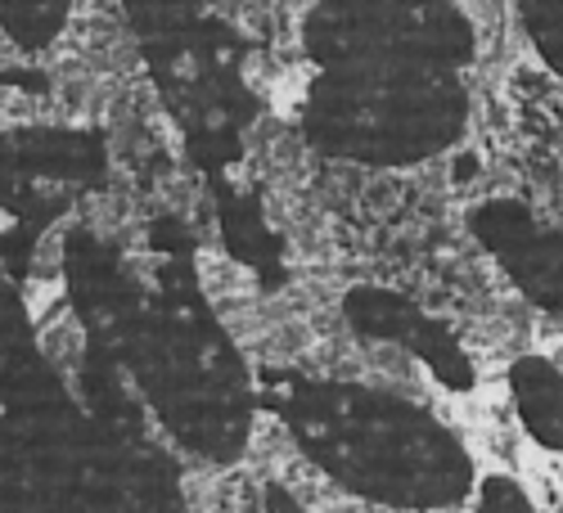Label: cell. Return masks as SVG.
Instances as JSON below:
<instances>
[{"instance_id": "obj_1", "label": "cell", "mask_w": 563, "mask_h": 513, "mask_svg": "<svg viewBox=\"0 0 563 513\" xmlns=\"http://www.w3.org/2000/svg\"><path fill=\"white\" fill-rule=\"evenodd\" d=\"M474 235L541 311H563V230L505 199L474 212Z\"/></svg>"}, {"instance_id": "obj_2", "label": "cell", "mask_w": 563, "mask_h": 513, "mask_svg": "<svg viewBox=\"0 0 563 513\" xmlns=\"http://www.w3.org/2000/svg\"><path fill=\"white\" fill-rule=\"evenodd\" d=\"M505 388H509V410L523 424V433L541 450L563 455V365L554 356L523 352L509 360Z\"/></svg>"}, {"instance_id": "obj_3", "label": "cell", "mask_w": 563, "mask_h": 513, "mask_svg": "<svg viewBox=\"0 0 563 513\" xmlns=\"http://www.w3.org/2000/svg\"><path fill=\"white\" fill-rule=\"evenodd\" d=\"M122 10L145 45V55L172 51L203 23V0H122Z\"/></svg>"}, {"instance_id": "obj_4", "label": "cell", "mask_w": 563, "mask_h": 513, "mask_svg": "<svg viewBox=\"0 0 563 513\" xmlns=\"http://www.w3.org/2000/svg\"><path fill=\"white\" fill-rule=\"evenodd\" d=\"M73 0H0V27L19 51H45L68 23Z\"/></svg>"}, {"instance_id": "obj_5", "label": "cell", "mask_w": 563, "mask_h": 513, "mask_svg": "<svg viewBox=\"0 0 563 513\" xmlns=\"http://www.w3.org/2000/svg\"><path fill=\"white\" fill-rule=\"evenodd\" d=\"M514 14L532 36L537 55L554 73H563V0H514Z\"/></svg>"}]
</instances>
